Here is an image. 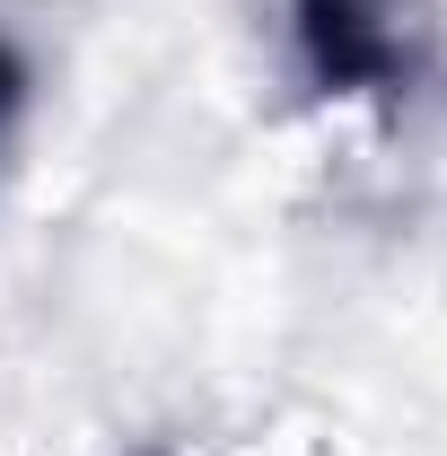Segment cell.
Masks as SVG:
<instances>
[{"label":"cell","instance_id":"cell-2","mask_svg":"<svg viewBox=\"0 0 447 456\" xmlns=\"http://www.w3.org/2000/svg\"><path fill=\"white\" fill-rule=\"evenodd\" d=\"M27 88H36V79H27V53L0 36V159H9V141H18V123H27Z\"/></svg>","mask_w":447,"mask_h":456},{"label":"cell","instance_id":"cell-1","mask_svg":"<svg viewBox=\"0 0 447 456\" xmlns=\"http://www.w3.org/2000/svg\"><path fill=\"white\" fill-rule=\"evenodd\" d=\"M298 79L334 106H403L439 61V0H280Z\"/></svg>","mask_w":447,"mask_h":456}]
</instances>
